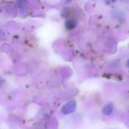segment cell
I'll list each match as a JSON object with an SVG mask.
<instances>
[{
    "label": "cell",
    "mask_w": 129,
    "mask_h": 129,
    "mask_svg": "<svg viewBox=\"0 0 129 129\" xmlns=\"http://www.w3.org/2000/svg\"><path fill=\"white\" fill-rule=\"evenodd\" d=\"M76 106H77L76 102L74 100H71L63 106L61 109V112L64 115H70L75 112L76 109Z\"/></svg>",
    "instance_id": "obj_1"
},
{
    "label": "cell",
    "mask_w": 129,
    "mask_h": 129,
    "mask_svg": "<svg viewBox=\"0 0 129 129\" xmlns=\"http://www.w3.org/2000/svg\"><path fill=\"white\" fill-rule=\"evenodd\" d=\"M113 109H114L113 104L112 103H109V104H106L104 106V107L102 110V113L105 116H110V115H111L113 113Z\"/></svg>",
    "instance_id": "obj_2"
},
{
    "label": "cell",
    "mask_w": 129,
    "mask_h": 129,
    "mask_svg": "<svg viewBox=\"0 0 129 129\" xmlns=\"http://www.w3.org/2000/svg\"><path fill=\"white\" fill-rule=\"evenodd\" d=\"M76 25V22L73 19H70L66 21V28L67 29H73L75 28Z\"/></svg>",
    "instance_id": "obj_3"
},
{
    "label": "cell",
    "mask_w": 129,
    "mask_h": 129,
    "mask_svg": "<svg viewBox=\"0 0 129 129\" xmlns=\"http://www.w3.org/2000/svg\"><path fill=\"white\" fill-rule=\"evenodd\" d=\"M127 66H128V67H129V59L128 60V61H127Z\"/></svg>",
    "instance_id": "obj_4"
}]
</instances>
